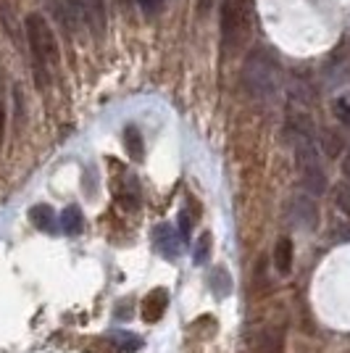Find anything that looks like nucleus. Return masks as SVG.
Returning a JSON list of instances; mask_svg holds the SVG:
<instances>
[{
  "label": "nucleus",
  "mask_w": 350,
  "mask_h": 353,
  "mask_svg": "<svg viewBox=\"0 0 350 353\" xmlns=\"http://www.w3.org/2000/svg\"><path fill=\"white\" fill-rule=\"evenodd\" d=\"M287 134H290L292 150H295L300 182L311 198H319L327 192V169H324V156H321L319 143L311 132V127L300 124V121H290Z\"/></svg>",
  "instance_id": "obj_1"
},
{
  "label": "nucleus",
  "mask_w": 350,
  "mask_h": 353,
  "mask_svg": "<svg viewBox=\"0 0 350 353\" xmlns=\"http://www.w3.org/2000/svg\"><path fill=\"white\" fill-rule=\"evenodd\" d=\"M27 30V43H30V59L34 85L40 90H48L53 82V74L59 69V43L50 30L48 19L43 14H30L24 21Z\"/></svg>",
  "instance_id": "obj_2"
},
{
  "label": "nucleus",
  "mask_w": 350,
  "mask_h": 353,
  "mask_svg": "<svg viewBox=\"0 0 350 353\" xmlns=\"http://www.w3.org/2000/svg\"><path fill=\"white\" fill-rule=\"evenodd\" d=\"M243 85L258 103H274L282 90V69L269 50H253L243 66Z\"/></svg>",
  "instance_id": "obj_3"
},
{
  "label": "nucleus",
  "mask_w": 350,
  "mask_h": 353,
  "mask_svg": "<svg viewBox=\"0 0 350 353\" xmlns=\"http://www.w3.org/2000/svg\"><path fill=\"white\" fill-rule=\"evenodd\" d=\"M221 50L232 56L240 50L248 32V16H245V0H221Z\"/></svg>",
  "instance_id": "obj_4"
},
{
  "label": "nucleus",
  "mask_w": 350,
  "mask_h": 353,
  "mask_svg": "<svg viewBox=\"0 0 350 353\" xmlns=\"http://www.w3.org/2000/svg\"><path fill=\"white\" fill-rule=\"evenodd\" d=\"M287 216L298 230H316L319 227V206L311 195H295L287 208Z\"/></svg>",
  "instance_id": "obj_5"
},
{
  "label": "nucleus",
  "mask_w": 350,
  "mask_h": 353,
  "mask_svg": "<svg viewBox=\"0 0 350 353\" xmlns=\"http://www.w3.org/2000/svg\"><path fill=\"white\" fill-rule=\"evenodd\" d=\"M153 243H156V250H158L163 259H172L174 261L179 256V248H182V237L176 235L169 224H161L153 232Z\"/></svg>",
  "instance_id": "obj_6"
},
{
  "label": "nucleus",
  "mask_w": 350,
  "mask_h": 353,
  "mask_svg": "<svg viewBox=\"0 0 350 353\" xmlns=\"http://www.w3.org/2000/svg\"><path fill=\"white\" fill-rule=\"evenodd\" d=\"M79 3H82V11H85L88 30H92L95 34H103V32H105V24H108L105 0H79Z\"/></svg>",
  "instance_id": "obj_7"
},
{
  "label": "nucleus",
  "mask_w": 350,
  "mask_h": 353,
  "mask_svg": "<svg viewBox=\"0 0 350 353\" xmlns=\"http://www.w3.org/2000/svg\"><path fill=\"white\" fill-rule=\"evenodd\" d=\"M166 303H169V293L163 288H156L145 298V303H143V319L150 324L158 322L161 316H163V311H166Z\"/></svg>",
  "instance_id": "obj_8"
},
{
  "label": "nucleus",
  "mask_w": 350,
  "mask_h": 353,
  "mask_svg": "<svg viewBox=\"0 0 350 353\" xmlns=\"http://www.w3.org/2000/svg\"><path fill=\"white\" fill-rule=\"evenodd\" d=\"M30 219H32V224H34L37 230H43V232H53V230H56V214H53V208L48 206V203L32 206Z\"/></svg>",
  "instance_id": "obj_9"
},
{
  "label": "nucleus",
  "mask_w": 350,
  "mask_h": 353,
  "mask_svg": "<svg viewBox=\"0 0 350 353\" xmlns=\"http://www.w3.org/2000/svg\"><path fill=\"white\" fill-rule=\"evenodd\" d=\"M274 266L279 274H287L292 269V243L287 237H279L274 245Z\"/></svg>",
  "instance_id": "obj_10"
},
{
  "label": "nucleus",
  "mask_w": 350,
  "mask_h": 353,
  "mask_svg": "<svg viewBox=\"0 0 350 353\" xmlns=\"http://www.w3.org/2000/svg\"><path fill=\"white\" fill-rule=\"evenodd\" d=\"M121 140H124V148H127L130 159L140 161V159H143V150H145V148H143V134H140V130L130 124V127L124 130V137H121Z\"/></svg>",
  "instance_id": "obj_11"
},
{
  "label": "nucleus",
  "mask_w": 350,
  "mask_h": 353,
  "mask_svg": "<svg viewBox=\"0 0 350 353\" xmlns=\"http://www.w3.org/2000/svg\"><path fill=\"white\" fill-rule=\"evenodd\" d=\"M211 288H214L216 298H227V295L232 293V277H229V272L224 266H216L211 272Z\"/></svg>",
  "instance_id": "obj_12"
},
{
  "label": "nucleus",
  "mask_w": 350,
  "mask_h": 353,
  "mask_svg": "<svg viewBox=\"0 0 350 353\" xmlns=\"http://www.w3.org/2000/svg\"><path fill=\"white\" fill-rule=\"evenodd\" d=\"M61 227L66 235H79L82 227H85V219H82V211L76 206H69L63 214H61Z\"/></svg>",
  "instance_id": "obj_13"
},
{
  "label": "nucleus",
  "mask_w": 350,
  "mask_h": 353,
  "mask_svg": "<svg viewBox=\"0 0 350 353\" xmlns=\"http://www.w3.org/2000/svg\"><path fill=\"white\" fill-rule=\"evenodd\" d=\"M119 201L124 203V208H130V211L140 206V190H137L134 176H127V182L121 185V190H119Z\"/></svg>",
  "instance_id": "obj_14"
},
{
  "label": "nucleus",
  "mask_w": 350,
  "mask_h": 353,
  "mask_svg": "<svg viewBox=\"0 0 350 353\" xmlns=\"http://www.w3.org/2000/svg\"><path fill=\"white\" fill-rule=\"evenodd\" d=\"M111 340L116 343L121 351H127V353H134L137 348H140V338H137V335H132V332H124V330L114 332V335H111Z\"/></svg>",
  "instance_id": "obj_15"
},
{
  "label": "nucleus",
  "mask_w": 350,
  "mask_h": 353,
  "mask_svg": "<svg viewBox=\"0 0 350 353\" xmlns=\"http://www.w3.org/2000/svg\"><path fill=\"white\" fill-rule=\"evenodd\" d=\"M261 351L263 353H279L282 351V332H279V330H266V332H263Z\"/></svg>",
  "instance_id": "obj_16"
},
{
  "label": "nucleus",
  "mask_w": 350,
  "mask_h": 353,
  "mask_svg": "<svg viewBox=\"0 0 350 353\" xmlns=\"http://www.w3.org/2000/svg\"><path fill=\"white\" fill-rule=\"evenodd\" d=\"M208 256H211V235L205 232L200 240H198V245H195V250H192V261L200 266L208 261Z\"/></svg>",
  "instance_id": "obj_17"
},
{
  "label": "nucleus",
  "mask_w": 350,
  "mask_h": 353,
  "mask_svg": "<svg viewBox=\"0 0 350 353\" xmlns=\"http://www.w3.org/2000/svg\"><path fill=\"white\" fill-rule=\"evenodd\" d=\"M335 203L342 214H348L350 216V185L348 182H342V185H337L335 188Z\"/></svg>",
  "instance_id": "obj_18"
},
{
  "label": "nucleus",
  "mask_w": 350,
  "mask_h": 353,
  "mask_svg": "<svg viewBox=\"0 0 350 353\" xmlns=\"http://www.w3.org/2000/svg\"><path fill=\"white\" fill-rule=\"evenodd\" d=\"M335 114H337V119L345 124L350 130V103L348 101H342V98H337L335 101Z\"/></svg>",
  "instance_id": "obj_19"
},
{
  "label": "nucleus",
  "mask_w": 350,
  "mask_h": 353,
  "mask_svg": "<svg viewBox=\"0 0 350 353\" xmlns=\"http://www.w3.org/2000/svg\"><path fill=\"white\" fill-rule=\"evenodd\" d=\"M137 6L143 8V14L153 16L161 11V6H163V0H137Z\"/></svg>",
  "instance_id": "obj_20"
},
{
  "label": "nucleus",
  "mask_w": 350,
  "mask_h": 353,
  "mask_svg": "<svg viewBox=\"0 0 350 353\" xmlns=\"http://www.w3.org/2000/svg\"><path fill=\"white\" fill-rule=\"evenodd\" d=\"M179 232H182V240H187L192 232V219H190V214L187 211H182L179 214Z\"/></svg>",
  "instance_id": "obj_21"
},
{
  "label": "nucleus",
  "mask_w": 350,
  "mask_h": 353,
  "mask_svg": "<svg viewBox=\"0 0 350 353\" xmlns=\"http://www.w3.org/2000/svg\"><path fill=\"white\" fill-rule=\"evenodd\" d=\"M216 6V0H198V14L205 16V14H211V8Z\"/></svg>",
  "instance_id": "obj_22"
},
{
  "label": "nucleus",
  "mask_w": 350,
  "mask_h": 353,
  "mask_svg": "<svg viewBox=\"0 0 350 353\" xmlns=\"http://www.w3.org/2000/svg\"><path fill=\"white\" fill-rule=\"evenodd\" d=\"M3 134H6V108L0 103V145H3Z\"/></svg>",
  "instance_id": "obj_23"
}]
</instances>
